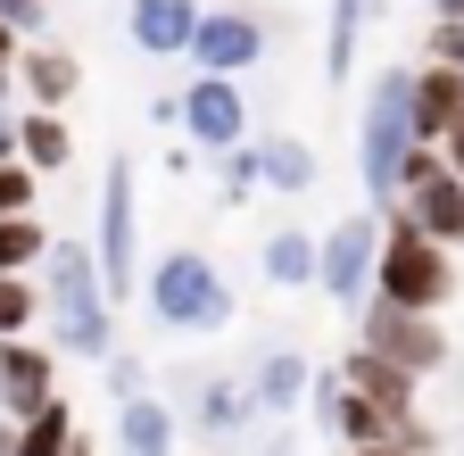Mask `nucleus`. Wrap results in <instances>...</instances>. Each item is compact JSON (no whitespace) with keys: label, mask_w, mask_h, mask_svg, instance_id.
I'll return each instance as SVG.
<instances>
[{"label":"nucleus","mask_w":464,"mask_h":456,"mask_svg":"<svg viewBox=\"0 0 464 456\" xmlns=\"http://www.w3.org/2000/svg\"><path fill=\"white\" fill-rule=\"evenodd\" d=\"M249 398H257V423H290L315 398V365L299 357V349H266L257 365H249Z\"/></svg>","instance_id":"nucleus-12"},{"label":"nucleus","mask_w":464,"mask_h":456,"mask_svg":"<svg viewBox=\"0 0 464 456\" xmlns=\"http://www.w3.org/2000/svg\"><path fill=\"white\" fill-rule=\"evenodd\" d=\"M183 423H191L199 440H241V432H266V423H257V398H249V374H241V382H232V374L199 382Z\"/></svg>","instance_id":"nucleus-13"},{"label":"nucleus","mask_w":464,"mask_h":456,"mask_svg":"<svg viewBox=\"0 0 464 456\" xmlns=\"http://www.w3.org/2000/svg\"><path fill=\"white\" fill-rule=\"evenodd\" d=\"M150 125H183V92H158L150 100Z\"/></svg>","instance_id":"nucleus-31"},{"label":"nucleus","mask_w":464,"mask_h":456,"mask_svg":"<svg viewBox=\"0 0 464 456\" xmlns=\"http://www.w3.org/2000/svg\"><path fill=\"white\" fill-rule=\"evenodd\" d=\"M141 299H150V324L174 340H216L232 324V282L208 249H166L141 274Z\"/></svg>","instance_id":"nucleus-3"},{"label":"nucleus","mask_w":464,"mask_h":456,"mask_svg":"<svg viewBox=\"0 0 464 456\" xmlns=\"http://www.w3.org/2000/svg\"><path fill=\"white\" fill-rule=\"evenodd\" d=\"M257 175H266V191H282V199H299V191H315V150L299 141V133H266L257 141Z\"/></svg>","instance_id":"nucleus-20"},{"label":"nucleus","mask_w":464,"mask_h":456,"mask_svg":"<svg viewBox=\"0 0 464 456\" xmlns=\"http://www.w3.org/2000/svg\"><path fill=\"white\" fill-rule=\"evenodd\" d=\"M17 456H75V407L67 398H50L42 415L17 423Z\"/></svg>","instance_id":"nucleus-23"},{"label":"nucleus","mask_w":464,"mask_h":456,"mask_svg":"<svg viewBox=\"0 0 464 456\" xmlns=\"http://www.w3.org/2000/svg\"><path fill=\"white\" fill-rule=\"evenodd\" d=\"M456 274H464V249L431 241L415 216H382V282H373V299H398V307H415V315H448L456 299Z\"/></svg>","instance_id":"nucleus-4"},{"label":"nucleus","mask_w":464,"mask_h":456,"mask_svg":"<svg viewBox=\"0 0 464 456\" xmlns=\"http://www.w3.org/2000/svg\"><path fill=\"white\" fill-rule=\"evenodd\" d=\"M340 456H423V448H406V440H390V448H340Z\"/></svg>","instance_id":"nucleus-34"},{"label":"nucleus","mask_w":464,"mask_h":456,"mask_svg":"<svg viewBox=\"0 0 464 456\" xmlns=\"http://www.w3.org/2000/svg\"><path fill=\"white\" fill-rule=\"evenodd\" d=\"M17 92H25V108H67V100L83 92L75 50H58V42H25V50H17Z\"/></svg>","instance_id":"nucleus-16"},{"label":"nucleus","mask_w":464,"mask_h":456,"mask_svg":"<svg viewBox=\"0 0 464 456\" xmlns=\"http://www.w3.org/2000/svg\"><path fill=\"white\" fill-rule=\"evenodd\" d=\"M357 349L406 365L415 382H440V374L456 365V332H448V315H415V307H398V299H365V315H357Z\"/></svg>","instance_id":"nucleus-5"},{"label":"nucleus","mask_w":464,"mask_h":456,"mask_svg":"<svg viewBox=\"0 0 464 456\" xmlns=\"http://www.w3.org/2000/svg\"><path fill=\"white\" fill-rule=\"evenodd\" d=\"M17 158L34 166V175H67V166H75L67 108H25V117H17Z\"/></svg>","instance_id":"nucleus-19"},{"label":"nucleus","mask_w":464,"mask_h":456,"mask_svg":"<svg viewBox=\"0 0 464 456\" xmlns=\"http://www.w3.org/2000/svg\"><path fill=\"white\" fill-rule=\"evenodd\" d=\"M373 0H324V92H340L357 75V42H365Z\"/></svg>","instance_id":"nucleus-18"},{"label":"nucleus","mask_w":464,"mask_h":456,"mask_svg":"<svg viewBox=\"0 0 464 456\" xmlns=\"http://www.w3.org/2000/svg\"><path fill=\"white\" fill-rule=\"evenodd\" d=\"M340 374L357 382V390H373L390 415H406V423H415V390H423V382L406 374V365H390V357H373V349H348V365H340Z\"/></svg>","instance_id":"nucleus-21"},{"label":"nucleus","mask_w":464,"mask_h":456,"mask_svg":"<svg viewBox=\"0 0 464 456\" xmlns=\"http://www.w3.org/2000/svg\"><path fill=\"white\" fill-rule=\"evenodd\" d=\"M17 117H25V108L0 92V158H17Z\"/></svg>","instance_id":"nucleus-30"},{"label":"nucleus","mask_w":464,"mask_h":456,"mask_svg":"<svg viewBox=\"0 0 464 456\" xmlns=\"http://www.w3.org/2000/svg\"><path fill=\"white\" fill-rule=\"evenodd\" d=\"M42 324H50V349H67V357H92V365L116 357V291L100 274V249L75 233L50 241L42 257Z\"/></svg>","instance_id":"nucleus-1"},{"label":"nucleus","mask_w":464,"mask_h":456,"mask_svg":"<svg viewBox=\"0 0 464 456\" xmlns=\"http://www.w3.org/2000/svg\"><path fill=\"white\" fill-rule=\"evenodd\" d=\"M50 224L42 216H0V274H42V257H50Z\"/></svg>","instance_id":"nucleus-22"},{"label":"nucleus","mask_w":464,"mask_h":456,"mask_svg":"<svg viewBox=\"0 0 464 456\" xmlns=\"http://www.w3.org/2000/svg\"><path fill=\"white\" fill-rule=\"evenodd\" d=\"M448 332H456V357H464V274H456V299H448Z\"/></svg>","instance_id":"nucleus-33"},{"label":"nucleus","mask_w":464,"mask_h":456,"mask_svg":"<svg viewBox=\"0 0 464 456\" xmlns=\"http://www.w3.org/2000/svg\"><path fill=\"white\" fill-rule=\"evenodd\" d=\"M456 125H464V75H456L448 59H423V67H415V141L440 150Z\"/></svg>","instance_id":"nucleus-15"},{"label":"nucleus","mask_w":464,"mask_h":456,"mask_svg":"<svg viewBox=\"0 0 464 456\" xmlns=\"http://www.w3.org/2000/svg\"><path fill=\"white\" fill-rule=\"evenodd\" d=\"M141 390H150V365L116 349V357H108V398H116V407H125V398H141Z\"/></svg>","instance_id":"nucleus-27"},{"label":"nucleus","mask_w":464,"mask_h":456,"mask_svg":"<svg viewBox=\"0 0 464 456\" xmlns=\"http://www.w3.org/2000/svg\"><path fill=\"white\" fill-rule=\"evenodd\" d=\"M373 282H382V208H357V216H340L332 233H324V274H315V291H324L340 315H365Z\"/></svg>","instance_id":"nucleus-6"},{"label":"nucleus","mask_w":464,"mask_h":456,"mask_svg":"<svg viewBox=\"0 0 464 456\" xmlns=\"http://www.w3.org/2000/svg\"><path fill=\"white\" fill-rule=\"evenodd\" d=\"M456 456H464V448H456Z\"/></svg>","instance_id":"nucleus-38"},{"label":"nucleus","mask_w":464,"mask_h":456,"mask_svg":"<svg viewBox=\"0 0 464 456\" xmlns=\"http://www.w3.org/2000/svg\"><path fill=\"white\" fill-rule=\"evenodd\" d=\"M406 158H415V67H382L365 83V108H357V183L382 216L398 208Z\"/></svg>","instance_id":"nucleus-2"},{"label":"nucleus","mask_w":464,"mask_h":456,"mask_svg":"<svg viewBox=\"0 0 464 456\" xmlns=\"http://www.w3.org/2000/svg\"><path fill=\"white\" fill-rule=\"evenodd\" d=\"M257 274H266V291H315V274H324V233H307V224L266 233V241H257Z\"/></svg>","instance_id":"nucleus-14"},{"label":"nucleus","mask_w":464,"mask_h":456,"mask_svg":"<svg viewBox=\"0 0 464 456\" xmlns=\"http://www.w3.org/2000/svg\"><path fill=\"white\" fill-rule=\"evenodd\" d=\"M266 50H274V25L257 17V0H208V17L191 34L199 75H249V67H266Z\"/></svg>","instance_id":"nucleus-8"},{"label":"nucleus","mask_w":464,"mask_h":456,"mask_svg":"<svg viewBox=\"0 0 464 456\" xmlns=\"http://www.w3.org/2000/svg\"><path fill=\"white\" fill-rule=\"evenodd\" d=\"M42 324V274H0V340H25Z\"/></svg>","instance_id":"nucleus-24"},{"label":"nucleus","mask_w":464,"mask_h":456,"mask_svg":"<svg viewBox=\"0 0 464 456\" xmlns=\"http://www.w3.org/2000/svg\"><path fill=\"white\" fill-rule=\"evenodd\" d=\"M0 25H9V34H25V42H42V25H50V0H0Z\"/></svg>","instance_id":"nucleus-28"},{"label":"nucleus","mask_w":464,"mask_h":456,"mask_svg":"<svg viewBox=\"0 0 464 456\" xmlns=\"http://www.w3.org/2000/svg\"><path fill=\"white\" fill-rule=\"evenodd\" d=\"M183 141H199V158H224V150L257 141L249 133V92H241V75H191L183 83Z\"/></svg>","instance_id":"nucleus-9"},{"label":"nucleus","mask_w":464,"mask_h":456,"mask_svg":"<svg viewBox=\"0 0 464 456\" xmlns=\"http://www.w3.org/2000/svg\"><path fill=\"white\" fill-rule=\"evenodd\" d=\"M431 59H448L464 75V17H431Z\"/></svg>","instance_id":"nucleus-29"},{"label":"nucleus","mask_w":464,"mask_h":456,"mask_svg":"<svg viewBox=\"0 0 464 456\" xmlns=\"http://www.w3.org/2000/svg\"><path fill=\"white\" fill-rule=\"evenodd\" d=\"M208 166H216V191H224V199H249V191H266V175H257V141L224 150V158H208Z\"/></svg>","instance_id":"nucleus-25"},{"label":"nucleus","mask_w":464,"mask_h":456,"mask_svg":"<svg viewBox=\"0 0 464 456\" xmlns=\"http://www.w3.org/2000/svg\"><path fill=\"white\" fill-rule=\"evenodd\" d=\"M174 440H183V415H174V398H125L116 407V448L125 456H174Z\"/></svg>","instance_id":"nucleus-17"},{"label":"nucleus","mask_w":464,"mask_h":456,"mask_svg":"<svg viewBox=\"0 0 464 456\" xmlns=\"http://www.w3.org/2000/svg\"><path fill=\"white\" fill-rule=\"evenodd\" d=\"M42 208V175L25 158H0V216H34Z\"/></svg>","instance_id":"nucleus-26"},{"label":"nucleus","mask_w":464,"mask_h":456,"mask_svg":"<svg viewBox=\"0 0 464 456\" xmlns=\"http://www.w3.org/2000/svg\"><path fill=\"white\" fill-rule=\"evenodd\" d=\"M257 456H299V440H290L282 423H266V448H257Z\"/></svg>","instance_id":"nucleus-32"},{"label":"nucleus","mask_w":464,"mask_h":456,"mask_svg":"<svg viewBox=\"0 0 464 456\" xmlns=\"http://www.w3.org/2000/svg\"><path fill=\"white\" fill-rule=\"evenodd\" d=\"M199 17H208V0H125V42L141 59H191Z\"/></svg>","instance_id":"nucleus-11"},{"label":"nucleus","mask_w":464,"mask_h":456,"mask_svg":"<svg viewBox=\"0 0 464 456\" xmlns=\"http://www.w3.org/2000/svg\"><path fill=\"white\" fill-rule=\"evenodd\" d=\"M0 456H17V423L9 415H0Z\"/></svg>","instance_id":"nucleus-37"},{"label":"nucleus","mask_w":464,"mask_h":456,"mask_svg":"<svg viewBox=\"0 0 464 456\" xmlns=\"http://www.w3.org/2000/svg\"><path fill=\"white\" fill-rule=\"evenodd\" d=\"M92 249H100L108 291H116V299H133V282L150 274V266H141V199H133V158H108V166H100V233H92Z\"/></svg>","instance_id":"nucleus-7"},{"label":"nucleus","mask_w":464,"mask_h":456,"mask_svg":"<svg viewBox=\"0 0 464 456\" xmlns=\"http://www.w3.org/2000/svg\"><path fill=\"white\" fill-rule=\"evenodd\" d=\"M440 158H448V166H456V175H464V125H456V133L440 141Z\"/></svg>","instance_id":"nucleus-35"},{"label":"nucleus","mask_w":464,"mask_h":456,"mask_svg":"<svg viewBox=\"0 0 464 456\" xmlns=\"http://www.w3.org/2000/svg\"><path fill=\"white\" fill-rule=\"evenodd\" d=\"M17 50H25V34H9V25H0V67H17Z\"/></svg>","instance_id":"nucleus-36"},{"label":"nucleus","mask_w":464,"mask_h":456,"mask_svg":"<svg viewBox=\"0 0 464 456\" xmlns=\"http://www.w3.org/2000/svg\"><path fill=\"white\" fill-rule=\"evenodd\" d=\"M58 398V349L50 340H0V415L9 423H25V415H42Z\"/></svg>","instance_id":"nucleus-10"}]
</instances>
